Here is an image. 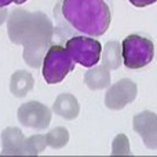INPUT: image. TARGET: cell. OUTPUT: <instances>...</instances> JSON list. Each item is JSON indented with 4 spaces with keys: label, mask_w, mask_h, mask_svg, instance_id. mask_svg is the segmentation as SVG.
Returning a JSON list of instances; mask_svg holds the SVG:
<instances>
[{
    "label": "cell",
    "mask_w": 157,
    "mask_h": 157,
    "mask_svg": "<svg viewBox=\"0 0 157 157\" xmlns=\"http://www.w3.org/2000/svg\"><path fill=\"white\" fill-rule=\"evenodd\" d=\"M8 37L13 43L24 46L25 62L32 68H39L51 46L54 26L46 14L15 10L8 18Z\"/></svg>",
    "instance_id": "cell-1"
},
{
    "label": "cell",
    "mask_w": 157,
    "mask_h": 157,
    "mask_svg": "<svg viewBox=\"0 0 157 157\" xmlns=\"http://www.w3.org/2000/svg\"><path fill=\"white\" fill-rule=\"evenodd\" d=\"M61 14L73 29L94 37L105 35L112 21L105 0H62Z\"/></svg>",
    "instance_id": "cell-2"
},
{
    "label": "cell",
    "mask_w": 157,
    "mask_h": 157,
    "mask_svg": "<svg viewBox=\"0 0 157 157\" xmlns=\"http://www.w3.org/2000/svg\"><path fill=\"white\" fill-rule=\"evenodd\" d=\"M123 63L128 69H141L155 58V44L149 37L128 35L121 43Z\"/></svg>",
    "instance_id": "cell-3"
},
{
    "label": "cell",
    "mask_w": 157,
    "mask_h": 157,
    "mask_svg": "<svg viewBox=\"0 0 157 157\" xmlns=\"http://www.w3.org/2000/svg\"><path fill=\"white\" fill-rule=\"evenodd\" d=\"M73 69L75 61L72 59L66 47H62L59 44H51L43 58V68H41L46 83H61Z\"/></svg>",
    "instance_id": "cell-4"
},
{
    "label": "cell",
    "mask_w": 157,
    "mask_h": 157,
    "mask_svg": "<svg viewBox=\"0 0 157 157\" xmlns=\"http://www.w3.org/2000/svg\"><path fill=\"white\" fill-rule=\"evenodd\" d=\"M65 47L75 63H80L86 68L97 65L102 54V46L99 41L91 37H86V36L71 37L69 40H66Z\"/></svg>",
    "instance_id": "cell-5"
},
{
    "label": "cell",
    "mask_w": 157,
    "mask_h": 157,
    "mask_svg": "<svg viewBox=\"0 0 157 157\" xmlns=\"http://www.w3.org/2000/svg\"><path fill=\"white\" fill-rule=\"evenodd\" d=\"M138 94V86L130 78H121L112 84L105 94V105L112 110H121L128 103L134 102Z\"/></svg>",
    "instance_id": "cell-6"
},
{
    "label": "cell",
    "mask_w": 157,
    "mask_h": 157,
    "mask_svg": "<svg viewBox=\"0 0 157 157\" xmlns=\"http://www.w3.org/2000/svg\"><path fill=\"white\" fill-rule=\"evenodd\" d=\"M18 120L22 125L36 130H44L51 123V110L37 101H29L19 106Z\"/></svg>",
    "instance_id": "cell-7"
},
{
    "label": "cell",
    "mask_w": 157,
    "mask_h": 157,
    "mask_svg": "<svg viewBox=\"0 0 157 157\" xmlns=\"http://www.w3.org/2000/svg\"><path fill=\"white\" fill-rule=\"evenodd\" d=\"M132 128L142 138L147 149H157V116L150 110H144L132 120Z\"/></svg>",
    "instance_id": "cell-8"
},
{
    "label": "cell",
    "mask_w": 157,
    "mask_h": 157,
    "mask_svg": "<svg viewBox=\"0 0 157 157\" xmlns=\"http://www.w3.org/2000/svg\"><path fill=\"white\" fill-rule=\"evenodd\" d=\"M2 156H25L26 138L17 127H7L2 132Z\"/></svg>",
    "instance_id": "cell-9"
},
{
    "label": "cell",
    "mask_w": 157,
    "mask_h": 157,
    "mask_svg": "<svg viewBox=\"0 0 157 157\" xmlns=\"http://www.w3.org/2000/svg\"><path fill=\"white\" fill-rule=\"evenodd\" d=\"M52 112L66 120H75L80 113V105L72 94H61L52 105Z\"/></svg>",
    "instance_id": "cell-10"
},
{
    "label": "cell",
    "mask_w": 157,
    "mask_h": 157,
    "mask_svg": "<svg viewBox=\"0 0 157 157\" xmlns=\"http://www.w3.org/2000/svg\"><path fill=\"white\" fill-rule=\"evenodd\" d=\"M84 83L90 90H101L106 88L110 84V69L105 65L92 68L84 75Z\"/></svg>",
    "instance_id": "cell-11"
},
{
    "label": "cell",
    "mask_w": 157,
    "mask_h": 157,
    "mask_svg": "<svg viewBox=\"0 0 157 157\" xmlns=\"http://www.w3.org/2000/svg\"><path fill=\"white\" fill-rule=\"evenodd\" d=\"M35 86V78L26 71H17L11 76L10 81V91L13 95L22 98L30 91Z\"/></svg>",
    "instance_id": "cell-12"
},
{
    "label": "cell",
    "mask_w": 157,
    "mask_h": 157,
    "mask_svg": "<svg viewBox=\"0 0 157 157\" xmlns=\"http://www.w3.org/2000/svg\"><path fill=\"white\" fill-rule=\"evenodd\" d=\"M102 65H105L110 71H116L120 68L123 62L121 57V44L119 41H108L105 44V47L102 48Z\"/></svg>",
    "instance_id": "cell-13"
},
{
    "label": "cell",
    "mask_w": 157,
    "mask_h": 157,
    "mask_svg": "<svg viewBox=\"0 0 157 157\" xmlns=\"http://www.w3.org/2000/svg\"><path fill=\"white\" fill-rule=\"evenodd\" d=\"M47 145L52 149H62L69 141V131L65 127H57L46 135Z\"/></svg>",
    "instance_id": "cell-14"
},
{
    "label": "cell",
    "mask_w": 157,
    "mask_h": 157,
    "mask_svg": "<svg viewBox=\"0 0 157 157\" xmlns=\"http://www.w3.org/2000/svg\"><path fill=\"white\" fill-rule=\"evenodd\" d=\"M47 139L46 135H32L26 138V145H25V156H37L46 149Z\"/></svg>",
    "instance_id": "cell-15"
},
{
    "label": "cell",
    "mask_w": 157,
    "mask_h": 157,
    "mask_svg": "<svg viewBox=\"0 0 157 157\" xmlns=\"http://www.w3.org/2000/svg\"><path fill=\"white\" fill-rule=\"evenodd\" d=\"M112 155L113 156H131L130 142L124 134H119L114 138L112 145Z\"/></svg>",
    "instance_id": "cell-16"
},
{
    "label": "cell",
    "mask_w": 157,
    "mask_h": 157,
    "mask_svg": "<svg viewBox=\"0 0 157 157\" xmlns=\"http://www.w3.org/2000/svg\"><path fill=\"white\" fill-rule=\"evenodd\" d=\"M156 2L157 0H130V3L135 7H146V6H150Z\"/></svg>",
    "instance_id": "cell-17"
},
{
    "label": "cell",
    "mask_w": 157,
    "mask_h": 157,
    "mask_svg": "<svg viewBox=\"0 0 157 157\" xmlns=\"http://www.w3.org/2000/svg\"><path fill=\"white\" fill-rule=\"evenodd\" d=\"M26 0H0V7H7L8 4H11V3H15V4H22V3H25Z\"/></svg>",
    "instance_id": "cell-18"
},
{
    "label": "cell",
    "mask_w": 157,
    "mask_h": 157,
    "mask_svg": "<svg viewBox=\"0 0 157 157\" xmlns=\"http://www.w3.org/2000/svg\"><path fill=\"white\" fill-rule=\"evenodd\" d=\"M7 15H8V11L6 7H0V25L7 19Z\"/></svg>",
    "instance_id": "cell-19"
}]
</instances>
